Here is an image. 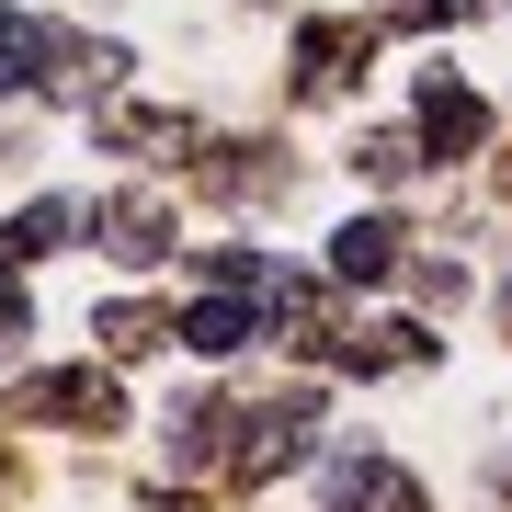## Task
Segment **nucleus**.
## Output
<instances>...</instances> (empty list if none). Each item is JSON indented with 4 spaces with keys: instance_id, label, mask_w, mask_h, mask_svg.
Listing matches in <instances>:
<instances>
[{
    "instance_id": "20e7f679",
    "label": "nucleus",
    "mask_w": 512,
    "mask_h": 512,
    "mask_svg": "<svg viewBox=\"0 0 512 512\" xmlns=\"http://www.w3.org/2000/svg\"><path fill=\"white\" fill-rule=\"evenodd\" d=\"M330 262H342L353 285H376V274H399V228H387V217H353L342 239H330Z\"/></svg>"
},
{
    "instance_id": "f257e3e1",
    "label": "nucleus",
    "mask_w": 512,
    "mask_h": 512,
    "mask_svg": "<svg viewBox=\"0 0 512 512\" xmlns=\"http://www.w3.org/2000/svg\"><path fill=\"white\" fill-rule=\"evenodd\" d=\"M319 490H330V512H421V490H410L387 456H330Z\"/></svg>"
},
{
    "instance_id": "f8f14e48",
    "label": "nucleus",
    "mask_w": 512,
    "mask_h": 512,
    "mask_svg": "<svg viewBox=\"0 0 512 512\" xmlns=\"http://www.w3.org/2000/svg\"><path fill=\"white\" fill-rule=\"evenodd\" d=\"M444 12H467V0H399V23H444Z\"/></svg>"
},
{
    "instance_id": "9b49d317",
    "label": "nucleus",
    "mask_w": 512,
    "mask_h": 512,
    "mask_svg": "<svg viewBox=\"0 0 512 512\" xmlns=\"http://www.w3.org/2000/svg\"><path fill=\"white\" fill-rule=\"evenodd\" d=\"M103 342H114V353H148V342H160V319H148V308H114Z\"/></svg>"
},
{
    "instance_id": "39448f33",
    "label": "nucleus",
    "mask_w": 512,
    "mask_h": 512,
    "mask_svg": "<svg viewBox=\"0 0 512 512\" xmlns=\"http://www.w3.org/2000/svg\"><path fill=\"white\" fill-rule=\"evenodd\" d=\"M478 126H490V114H478L456 80H421V137L433 148H478Z\"/></svg>"
},
{
    "instance_id": "ddd939ff",
    "label": "nucleus",
    "mask_w": 512,
    "mask_h": 512,
    "mask_svg": "<svg viewBox=\"0 0 512 512\" xmlns=\"http://www.w3.org/2000/svg\"><path fill=\"white\" fill-rule=\"evenodd\" d=\"M0 342H23V296H0Z\"/></svg>"
},
{
    "instance_id": "0eeeda50",
    "label": "nucleus",
    "mask_w": 512,
    "mask_h": 512,
    "mask_svg": "<svg viewBox=\"0 0 512 512\" xmlns=\"http://www.w3.org/2000/svg\"><path fill=\"white\" fill-rule=\"evenodd\" d=\"M114 69H126V57H114V46H57V92H69V103H92V92H114Z\"/></svg>"
},
{
    "instance_id": "7ed1b4c3",
    "label": "nucleus",
    "mask_w": 512,
    "mask_h": 512,
    "mask_svg": "<svg viewBox=\"0 0 512 512\" xmlns=\"http://www.w3.org/2000/svg\"><path fill=\"white\" fill-rule=\"evenodd\" d=\"M103 239H114L126 262H160V251H171V205H160V194H126V205H103Z\"/></svg>"
},
{
    "instance_id": "423d86ee",
    "label": "nucleus",
    "mask_w": 512,
    "mask_h": 512,
    "mask_svg": "<svg viewBox=\"0 0 512 512\" xmlns=\"http://www.w3.org/2000/svg\"><path fill=\"white\" fill-rule=\"evenodd\" d=\"M171 342H194V353H239V342H251V308H239V296H205V308L171 330Z\"/></svg>"
},
{
    "instance_id": "9d476101",
    "label": "nucleus",
    "mask_w": 512,
    "mask_h": 512,
    "mask_svg": "<svg viewBox=\"0 0 512 512\" xmlns=\"http://www.w3.org/2000/svg\"><path fill=\"white\" fill-rule=\"evenodd\" d=\"M57 239H69V205H23V217H12V262L57 251Z\"/></svg>"
},
{
    "instance_id": "6e6552de",
    "label": "nucleus",
    "mask_w": 512,
    "mask_h": 512,
    "mask_svg": "<svg viewBox=\"0 0 512 512\" xmlns=\"http://www.w3.org/2000/svg\"><path fill=\"white\" fill-rule=\"evenodd\" d=\"M353 46H365L353 23H308V92H342V80H353Z\"/></svg>"
},
{
    "instance_id": "1a4fd4ad",
    "label": "nucleus",
    "mask_w": 512,
    "mask_h": 512,
    "mask_svg": "<svg viewBox=\"0 0 512 512\" xmlns=\"http://www.w3.org/2000/svg\"><path fill=\"white\" fill-rule=\"evenodd\" d=\"M35 57H46V35L23 12H0V92H23V80H35Z\"/></svg>"
},
{
    "instance_id": "f03ea898",
    "label": "nucleus",
    "mask_w": 512,
    "mask_h": 512,
    "mask_svg": "<svg viewBox=\"0 0 512 512\" xmlns=\"http://www.w3.org/2000/svg\"><path fill=\"white\" fill-rule=\"evenodd\" d=\"M23 410H35V421H92V433H103V421H114V387L103 376H35Z\"/></svg>"
}]
</instances>
